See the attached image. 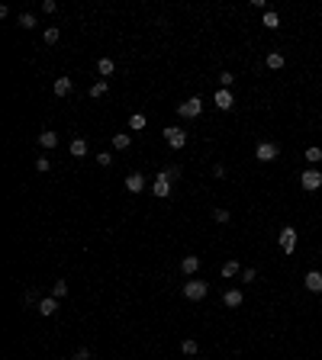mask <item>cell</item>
Here are the masks:
<instances>
[{
	"label": "cell",
	"mask_w": 322,
	"mask_h": 360,
	"mask_svg": "<svg viewBox=\"0 0 322 360\" xmlns=\"http://www.w3.org/2000/svg\"><path fill=\"white\" fill-rule=\"evenodd\" d=\"M171 180H174V171H171V168L158 171V177H155V183H152V193H155V196H158V199L171 196Z\"/></svg>",
	"instance_id": "1"
},
{
	"label": "cell",
	"mask_w": 322,
	"mask_h": 360,
	"mask_svg": "<svg viewBox=\"0 0 322 360\" xmlns=\"http://www.w3.org/2000/svg\"><path fill=\"white\" fill-rule=\"evenodd\" d=\"M206 293H210V286H206L203 280H197V277H190L187 283H184V296H187L190 302H200V299H203Z\"/></svg>",
	"instance_id": "2"
},
{
	"label": "cell",
	"mask_w": 322,
	"mask_h": 360,
	"mask_svg": "<svg viewBox=\"0 0 322 360\" xmlns=\"http://www.w3.org/2000/svg\"><path fill=\"white\" fill-rule=\"evenodd\" d=\"M277 244H281L284 254H293V248H297V228H293V225H284L281 232H277Z\"/></svg>",
	"instance_id": "3"
},
{
	"label": "cell",
	"mask_w": 322,
	"mask_h": 360,
	"mask_svg": "<svg viewBox=\"0 0 322 360\" xmlns=\"http://www.w3.org/2000/svg\"><path fill=\"white\" fill-rule=\"evenodd\" d=\"M161 135H164V142H168L174 151H180V148L187 145V132H184V129H177V126H168Z\"/></svg>",
	"instance_id": "4"
},
{
	"label": "cell",
	"mask_w": 322,
	"mask_h": 360,
	"mask_svg": "<svg viewBox=\"0 0 322 360\" xmlns=\"http://www.w3.org/2000/svg\"><path fill=\"white\" fill-rule=\"evenodd\" d=\"M177 113H180L184 119H197L200 113H203V100H200V96H187V100L177 107Z\"/></svg>",
	"instance_id": "5"
},
{
	"label": "cell",
	"mask_w": 322,
	"mask_h": 360,
	"mask_svg": "<svg viewBox=\"0 0 322 360\" xmlns=\"http://www.w3.org/2000/svg\"><path fill=\"white\" fill-rule=\"evenodd\" d=\"M300 183H303V190H306V193L319 190V187H322V171H316V168L303 171V174H300Z\"/></svg>",
	"instance_id": "6"
},
{
	"label": "cell",
	"mask_w": 322,
	"mask_h": 360,
	"mask_svg": "<svg viewBox=\"0 0 322 360\" xmlns=\"http://www.w3.org/2000/svg\"><path fill=\"white\" fill-rule=\"evenodd\" d=\"M277 155H281V148H277L274 142H261L258 148H255V158L261 164H267V161H277Z\"/></svg>",
	"instance_id": "7"
},
{
	"label": "cell",
	"mask_w": 322,
	"mask_h": 360,
	"mask_svg": "<svg viewBox=\"0 0 322 360\" xmlns=\"http://www.w3.org/2000/svg\"><path fill=\"white\" fill-rule=\"evenodd\" d=\"M213 103H216V107H219L222 113H229L232 107H236V96H232V90L219 87V90H216V96H213Z\"/></svg>",
	"instance_id": "8"
},
{
	"label": "cell",
	"mask_w": 322,
	"mask_h": 360,
	"mask_svg": "<svg viewBox=\"0 0 322 360\" xmlns=\"http://www.w3.org/2000/svg\"><path fill=\"white\" fill-rule=\"evenodd\" d=\"M303 286H306L309 293H322V274L319 270H309V274L303 277Z\"/></svg>",
	"instance_id": "9"
},
{
	"label": "cell",
	"mask_w": 322,
	"mask_h": 360,
	"mask_svg": "<svg viewBox=\"0 0 322 360\" xmlns=\"http://www.w3.org/2000/svg\"><path fill=\"white\" fill-rule=\"evenodd\" d=\"M39 145L45 148V151H52V148L58 145V132H55V129H42V132H39Z\"/></svg>",
	"instance_id": "10"
},
{
	"label": "cell",
	"mask_w": 322,
	"mask_h": 360,
	"mask_svg": "<svg viewBox=\"0 0 322 360\" xmlns=\"http://www.w3.org/2000/svg\"><path fill=\"white\" fill-rule=\"evenodd\" d=\"M55 312H58V299H55V296H45V299L39 302V315H42V319H52Z\"/></svg>",
	"instance_id": "11"
},
{
	"label": "cell",
	"mask_w": 322,
	"mask_h": 360,
	"mask_svg": "<svg viewBox=\"0 0 322 360\" xmlns=\"http://www.w3.org/2000/svg\"><path fill=\"white\" fill-rule=\"evenodd\" d=\"M126 190H129V193H142V190H145V177H142L139 171H132V174L126 177Z\"/></svg>",
	"instance_id": "12"
},
{
	"label": "cell",
	"mask_w": 322,
	"mask_h": 360,
	"mask_svg": "<svg viewBox=\"0 0 322 360\" xmlns=\"http://www.w3.org/2000/svg\"><path fill=\"white\" fill-rule=\"evenodd\" d=\"M242 299H245L242 289H225V293H222V305H229V309H239Z\"/></svg>",
	"instance_id": "13"
},
{
	"label": "cell",
	"mask_w": 322,
	"mask_h": 360,
	"mask_svg": "<svg viewBox=\"0 0 322 360\" xmlns=\"http://www.w3.org/2000/svg\"><path fill=\"white\" fill-rule=\"evenodd\" d=\"M52 90H55V96H68L74 90V81L71 77H55V87H52Z\"/></svg>",
	"instance_id": "14"
},
{
	"label": "cell",
	"mask_w": 322,
	"mask_h": 360,
	"mask_svg": "<svg viewBox=\"0 0 322 360\" xmlns=\"http://www.w3.org/2000/svg\"><path fill=\"white\" fill-rule=\"evenodd\" d=\"M242 270H245V267H242L239 261H225L219 274H222V280H232V277H242Z\"/></svg>",
	"instance_id": "15"
},
{
	"label": "cell",
	"mask_w": 322,
	"mask_h": 360,
	"mask_svg": "<svg viewBox=\"0 0 322 360\" xmlns=\"http://www.w3.org/2000/svg\"><path fill=\"white\" fill-rule=\"evenodd\" d=\"M180 270H184L187 277H194L197 270H200V258H197V254H187V258L180 261Z\"/></svg>",
	"instance_id": "16"
},
{
	"label": "cell",
	"mask_w": 322,
	"mask_h": 360,
	"mask_svg": "<svg viewBox=\"0 0 322 360\" xmlns=\"http://www.w3.org/2000/svg\"><path fill=\"white\" fill-rule=\"evenodd\" d=\"M264 65L271 68V71H281V68L287 65V58L281 55V52H267V58H264Z\"/></svg>",
	"instance_id": "17"
},
{
	"label": "cell",
	"mask_w": 322,
	"mask_h": 360,
	"mask_svg": "<svg viewBox=\"0 0 322 360\" xmlns=\"http://www.w3.org/2000/svg\"><path fill=\"white\" fill-rule=\"evenodd\" d=\"M113 71H116V61L113 58H97V74L100 77H110Z\"/></svg>",
	"instance_id": "18"
},
{
	"label": "cell",
	"mask_w": 322,
	"mask_h": 360,
	"mask_svg": "<svg viewBox=\"0 0 322 360\" xmlns=\"http://www.w3.org/2000/svg\"><path fill=\"white\" fill-rule=\"evenodd\" d=\"M303 158H306L309 164H322V148L319 145H309L306 151H303Z\"/></svg>",
	"instance_id": "19"
},
{
	"label": "cell",
	"mask_w": 322,
	"mask_h": 360,
	"mask_svg": "<svg viewBox=\"0 0 322 360\" xmlns=\"http://www.w3.org/2000/svg\"><path fill=\"white\" fill-rule=\"evenodd\" d=\"M261 26H267V29H281V16H277L274 10H267L264 16H261Z\"/></svg>",
	"instance_id": "20"
},
{
	"label": "cell",
	"mask_w": 322,
	"mask_h": 360,
	"mask_svg": "<svg viewBox=\"0 0 322 360\" xmlns=\"http://www.w3.org/2000/svg\"><path fill=\"white\" fill-rule=\"evenodd\" d=\"M129 145H132V138H129L126 132H116V135H113V148H116V151H126Z\"/></svg>",
	"instance_id": "21"
},
{
	"label": "cell",
	"mask_w": 322,
	"mask_h": 360,
	"mask_svg": "<svg viewBox=\"0 0 322 360\" xmlns=\"http://www.w3.org/2000/svg\"><path fill=\"white\" fill-rule=\"evenodd\" d=\"M71 158H87V142L84 138H71Z\"/></svg>",
	"instance_id": "22"
},
{
	"label": "cell",
	"mask_w": 322,
	"mask_h": 360,
	"mask_svg": "<svg viewBox=\"0 0 322 360\" xmlns=\"http://www.w3.org/2000/svg\"><path fill=\"white\" fill-rule=\"evenodd\" d=\"M52 296H55V299H65L68 296V280H55V283H52Z\"/></svg>",
	"instance_id": "23"
},
{
	"label": "cell",
	"mask_w": 322,
	"mask_h": 360,
	"mask_svg": "<svg viewBox=\"0 0 322 360\" xmlns=\"http://www.w3.org/2000/svg\"><path fill=\"white\" fill-rule=\"evenodd\" d=\"M145 126H149V119H145L142 113H132V116H129V129H135V132H139V129H145Z\"/></svg>",
	"instance_id": "24"
},
{
	"label": "cell",
	"mask_w": 322,
	"mask_h": 360,
	"mask_svg": "<svg viewBox=\"0 0 322 360\" xmlns=\"http://www.w3.org/2000/svg\"><path fill=\"white\" fill-rule=\"evenodd\" d=\"M180 350H184V354H187V357H197V354H200V344H197V341H194V338H187V341H184V344H180Z\"/></svg>",
	"instance_id": "25"
},
{
	"label": "cell",
	"mask_w": 322,
	"mask_h": 360,
	"mask_svg": "<svg viewBox=\"0 0 322 360\" xmlns=\"http://www.w3.org/2000/svg\"><path fill=\"white\" fill-rule=\"evenodd\" d=\"M42 39H45V45H55V42L62 39V32H58L55 26H45V36H42Z\"/></svg>",
	"instance_id": "26"
},
{
	"label": "cell",
	"mask_w": 322,
	"mask_h": 360,
	"mask_svg": "<svg viewBox=\"0 0 322 360\" xmlns=\"http://www.w3.org/2000/svg\"><path fill=\"white\" fill-rule=\"evenodd\" d=\"M20 26L23 29H36V13H20Z\"/></svg>",
	"instance_id": "27"
},
{
	"label": "cell",
	"mask_w": 322,
	"mask_h": 360,
	"mask_svg": "<svg viewBox=\"0 0 322 360\" xmlns=\"http://www.w3.org/2000/svg\"><path fill=\"white\" fill-rule=\"evenodd\" d=\"M213 219H216V222H219V225H225V222H229V219H232V213H229V209H213Z\"/></svg>",
	"instance_id": "28"
},
{
	"label": "cell",
	"mask_w": 322,
	"mask_h": 360,
	"mask_svg": "<svg viewBox=\"0 0 322 360\" xmlns=\"http://www.w3.org/2000/svg\"><path fill=\"white\" fill-rule=\"evenodd\" d=\"M107 90H110V87H107V81H97V84L90 87V96H94V100H100V96L107 93Z\"/></svg>",
	"instance_id": "29"
},
{
	"label": "cell",
	"mask_w": 322,
	"mask_h": 360,
	"mask_svg": "<svg viewBox=\"0 0 322 360\" xmlns=\"http://www.w3.org/2000/svg\"><path fill=\"white\" fill-rule=\"evenodd\" d=\"M255 280H258V270H255V267H245V270H242V283H255Z\"/></svg>",
	"instance_id": "30"
},
{
	"label": "cell",
	"mask_w": 322,
	"mask_h": 360,
	"mask_svg": "<svg viewBox=\"0 0 322 360\" xmlns=\"http://www.w3.org/2000/svg\"><path fill=\"white\" fill-rule=\"evenodd\" d=\"M49 168H52V161H49L45 155H42L39 161H36V171H39V174H49Z\"/></svg>",
	"instance_id": "31"
},
{
	"label": "cell",
	"mask_w": 322,
	"mask_h": 360,
	"mask_svg": "<svg viewBox=\"0 0 322 360\" xmlns=\"http://www.w3.org/2000/svg\"><path fill=\"white\" fill-rule=\"evenodd\" d=\"M97 164H100V168H110V164H113V155H110V151H100V155H97Z\"/></svg>",
	"instance_id": "32"
},
{
	"label": "cell",
	"mask_w": 322,
	"mask_h": 360,
	"mask_svg": "<svg viewBox=\"0 0 322 360\" xmlns=\"http://www.w3.org/2000/svg\"><path fill=\"white\" fill-rule=\"evenodd\" d=\"M219 81H222V87H225V90H229V87H232V81H236V74H232V71H222V74H219Z\"/></svg>",
	"instance_id": "33"
},
{
	"label": "cell",
	"mask_w": 322,
	"mask_h": 360,
	"mask_svg": "<svg viewBox=\"0 0 322 360\" xmlns=\"http://www.w3.org/2000/svg\"><path fill=\"white\" fill-rule=\"evenodd\" d=\"M55 10H58L55 0H42V13H55Z\"/></svg>",
	"instance_id": "34"
},
{
	"label": "cell",
	"mask_w": 322,
	"mask_h": 360,
	"mask_svg": "<svg viewBox=\"0 0 322 360\" xmlns=\"http://www.w3.org/2000/svg\"><path fill=\"white\" fill-rule=\"evenodd\" d=\"M71 360H94V357H90V350H87V347H81V350H77V354H74Z\"/></svg>",
	"instance_id": "35"
},
{
	"label": "cell",
	"mask_w": 322,
	"mask_h": 360,
	"mask_svg": "<svg viewBox=\"0 0 322 360\" xmlns=\"http://www.w3.org/2000/svg\"><path fill=\"white\" fill-rule=\"evenodd\" d=\"M190 360H197V357H190Z\"/></svg>",
	"instance_id": "36"
}]
</instances>
